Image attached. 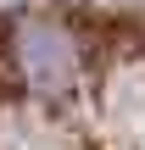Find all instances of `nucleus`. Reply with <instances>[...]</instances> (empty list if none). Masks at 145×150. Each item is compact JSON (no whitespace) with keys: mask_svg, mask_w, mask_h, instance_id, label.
<instances>
[{"mask_svg":"<svg viewBox=\"0 0 145 150\" xmlns=\"http://www.w3.org/2000/svg\"><path fill=\"white\" fill-rule=\"evenodd\" d=\"M0 72L34 100H73L89 78V33L67 11H11L0 17Z\"/></svg>","mask_w":145,"mask_h":150,"instance_id":"nucleus-1","label":"nucleus"}]
</instances>
